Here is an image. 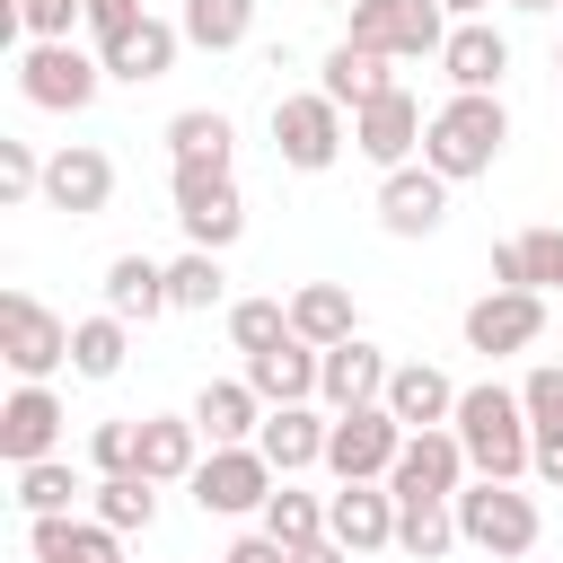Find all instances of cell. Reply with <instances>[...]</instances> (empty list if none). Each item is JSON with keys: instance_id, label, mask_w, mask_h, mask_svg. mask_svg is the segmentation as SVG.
<instances>
[{"instance_id": "9", "label": "cell", "mask_w": 563, "mask_h": 563, "mask_svg": "<svg viewBox=\"0 0 563 563\" xmlns=\"http://www.w3.org/2000/svg\"><path fill=\"white\" fill-rule=\"evenodd\" d=\"M449 26H457V18H449L440 0H361V9H352V44H369V53H387V62L440 53Z\"/></svg>"}, {"instance_id": "5", "label": "cell", "mask_w": 563, "mask_h": 563, "mask_svg": "<svg viewBox=\"0 0 563 563\" xmlns=\"http://www.w3.org/2000/svg\"><path fill=\"white\" fill-rule=\"evenodd\" d=\"M167 202H176L185 246L229 255V246L246 238V202H238V176H229V167H176V176H167Z\"/></svg>"}, {"instance_id": "14", "label": "cell", "mask_w": 563, "mask_h": 563, "mask_svg": "<svg viewBox=\"0 0 563 563\" xmlns=\"http://www.w3.org/2000/svg\"><path fill=\"white\" fill-rule=\"evenodd\" d=\"M545 334V290H484L466 308V352L501 361V352H528Z\"/></svg>"}, {"instance_id": "41", "label": "cell", "mask_w": 563, "mask_h": 563, "mask_svg": "<svg viewBox=\"0 0 563 563\" xmlns=\"http://www.w3.org/2000/svg\"><path fill=\"white\" fill-rule=\"evenodd\" d=\"M519 264H528V290H563V229H528L519 238Z\"/></svg>"}, {"instance_id": "49", "label": "cell", "mask_w": 563, "mask_h": 563, "mask_svg": "<svg viewBox=\"0 0 563 563\" xmlns=\"http://www.w3.org/2000/svg\"><path fill=\"white\" fill-rule=\"evenodd\" d=\"M440 9H449V18H484L493 0H440Z\"/></svg>"}, {"instance_id": "1", "label": "cell", "mask_w": 563, "mask_h": 563, "mask_svg": "<svg viewBox=\"0 0 563 563\" xmlns=\"http://www.w3.org/2000/svg\"><path fill=\"white\" fill-rule=\"evenodd\" d=\"M457 440H466V466L475 475H501V484H519L528 466H537V422H528V405H519V387H501V378H475V387H457Z\"/></svg>"}, {"instance_id": "43", "label": "cell", "mask_w": 563, "mask_h": 563, "mask_svg": "<svg viewBox=\"0 0 563 563\" xmlns=\"http://www.w3.org/2000/svg\"><path fill=\"white\" fill-rule=\"evenodd\" d=\"M79 18H88L79 0H18V26H26L35 44H62V35L79 26Z\"/></svg>"}, {"instance_id": "15", "label": "cell", "mask_w": 563, "mask_h": 563, "mask_svg": "<svg viewBox=\"0 0 563 563\" xmlns=\"http://www.w3.org/2000/svg\"><path fill=\"white\" fill-rule=\"evenodd\" d=\"M449 220V176L440 167H387L378 176V229L387 238H431Z\"/></svg>"}, {"instance_id": "10", "label": "cell", "mask_w": 563, "mask_h": 563, "mask_svg": "<svg viewBox=\"0 0 563 563\" xmlns=\"http://www.w3.org/2000/svg\"><path fill=\"white\" fill-rule=\"evenodd\" d=\"M0 361L18 378H53L70 361V317H53L35 290H0Z\"/></svg>"}, {"instance_id": "37", "label": "cell", "mask_w": 563, "mask_h": 563, "mask_svg": "<svg viewBox=\"0 0 563 563\" xmlns=\"http://www.w3.org/2000/svg\"><path fill=\"white\" fill-rule=\"evenodd\" d=\"M167 299H176V308H220V299H229L220 255H211V246H185V255L167 264Z\"/></svg>"}, {"instance_id": "3", "label": "cell", "mask_w": 563, "mask_h": 563, "mask_svg": "<svg viewBox=\"0 0 563 563\" xmlns=\"http://www.w3.org/2000/svg\"><path fill=\"white\" fill-rule=\"evenodd\" d=\"M457 545H484L493 563H519L528 545H537V501L519 493V484H501V475H475V484H457Z\"/></svg>"}, {"instance_id": "36", "label": "cell", "mask_w": 563, "mask_h": 563, "mask_svg": "<svg viewBox=\"0 0 563 563\" xmlns=\"http://www.w3.org/2000/svg\"><path fill=\"white\" fill-rule=\"evenodd\" d=\"M88 484L70 475V457H35V466H18V510L26 519H53V510H70Z\"/></svg>"}, {"instance_id": "13", "label": "cell", "mask_w": 563, "mask_h": 563, "mask_svg": "<svg viewBox=\"0 0 563 563\" xmlns=\"http://www.w3.org/2000/svg\"><path fill=\"white\" fill-rule=\"evenodd\" d=\"M44 202L70 211V220H97V211L114 202V158H106L97 141H62V150L44 158Z\"/></svg>"}, {"instance_id": "38", "label": "cell", "mask_w": 563, "mask_h": 563, "mask_svg": "<svg viewBox=\"0 0 563 563\" xmlns=\"http://www.w3.org/2000/svg\"><path fill=\"white\" fill-rule=\"evenodd\" d=\"M282 334H290V299H238L229 308V343L238 352H273Z\"/></svg>"}, {"instance_id": "45", "label": "cell", "mask_w": 563, "mask_h": 563, "mask_svg": "<svg viewBox=\"0 0 563 563\" xmlns=\"http://www.w3.org/2000/svg\"><path fill=\"white\" fill-rule=\"evenodd\" d=\"M220 563H290V545H273V537H238V545H220Z\"/></svg>"}, {"instance_id": "47", "label": "cell", "mask_w": 563, "mask_h": 563, "mask_svg": "<svg viewBox=\"0 0 563 563\" xmlns=\"http://www.w3.org/2000/svg\"><path fill=\"white\" fill-rule=\"evenodd\" d=\"M290 563H352V545H334V537H317V545H290Z\"/></svg>"}, {"instance_id": "44", "label": "cell", "mask_w": 563, "mask_h": 563, "mask_svg": "<svg viewBox=\"0 0 563 563\" xmlns=\"http://www.w3.org/2000/svg\"><path fill=\"white\" fill-rule=\"evenodd\" d=\"M79 9H88V35H97V44H114L123 26H141V18H150L141 0H79Z\"/></svg>"}, {"instance_id": "18", "label": "cell", "mask_w": 563, "mask_h": 563, "mask_svg": "<svg viewBox=\"0 0 563 563\" xmlns=\"http://www.w3.org/2000/svg\"><path fill=\"white\" fill-rule=\"evenodd\" d=\"M325 537L352 545V554H387V545H396V493H387V484H343V493H325Z\"/></svg>"}, {"instance_id": "30", "label": "cell", "mask_w": 563, "mask_h": 563, "mask_svg": "<svg viewBox=\"0 0 563 563\" xmlns=\"http://www.w3.org/2000/svg\"><path fill=\"white\" fill-rule=\"evenodd\" d=\"M229 141H238V132H229L220 106H185V114L167 123V158H176V167H229Z\"/></svg>"}, {"instance_id": "17", "label": "cell", "mask_w": 563, "mask_h": 563, "mask_svg": "<svg viewBox=\"0 0 563 563\" xmlns=\"http://www.w3.org/2000/svg\"><path fill=\"white\" fill-rule=\"evenodd\" d=\"M62 396L44 387V378H18V396L0 405V457L9 466H35V457H53V440H62Z\"/></svg>"}, {"instance_id": "8", "label": "cell", "mask_w": 563, "mask_h": 563, "mask_svg": "<svg viewBox=\"0 0 563 563\" xmlns=\"http://www.w3.org/2000/svg\"><path fill=\"white\" fill-rule=\"evenodd\" d=\"M273 457L255 449V440H229V449H211L202 466H194V510L202 519H246V510H264L273 501Z\"/></svg>"}, {"instance_id": "16", "label": "cell", "mask_w": 563, "mask_h": 563, "mask_svg": "<svg viewBox=\"0 0 563 563\" xmlns=\"http://www.w3.org/2000/svg\"><path fill=\"white\" fill-rule=\"evenodd\" d=\"M387 378H396V361H387L369 334H352V343H325V369H317V405H325V413L378 405V396H387Z\"/></svg>"}, {"instance_id": "50", "label": "cell", "mask_w": 563, "mask_h": 563, "mask_svg": "<svg viewBox=\"0 0 563 563\" xmlns=\"http://www.w3.org/2000/svg\"><path fill=\"white\" fill-rule=\"evenodd\" d=\"M325 9H361V0H325Z\"/></svg>"}, {"instance_id": "11", "label": "cell", "mask_w": 563, "mask_h": 563, "mask_svg": "<svg viewBox=\"0 0 563 563\" xmlns=\"http://www.w3.org/2000/svg\"><path fill=\"white\" fill-rule=\"evenodd\" d=\"M475 466H466V440H457V422H431V431H413L405 440V457L387 466V493L396 501H457V484H466Z\"/></svg>"}, {"instance_id": "33", "label": "cell", "mask_w": 563, "mask_h": 563, "mask_svg": "<svg viewBox=\"0 0 563 563\" xmlns=\"http://www.w3.org/2000/svg\"><path fill=\"white\" fill-rule=\"evenodd\" d=\"M185 44H202V53H238L246 35H255V0H185Z\"/></svg>"}, {"instance_id": "27", "label": "cell", "mask_w": 563, "mask_h": 563, "mask_svg": "<svg viewBox=\"0 0 563 563\" xmlns=\"http://www.w3.org/2000/svg\"><path fill=\"white\" fill-rule=\"evenodd\" d=\"M290 334L317 343V352H325V343H352V334H361L352 290H343V282H299V290H290Z\"/></svg>"}, {"instance_id": "34", "label": "cell", "mask_w": 563, "mask_h": 563, "mask_svg": "<svg viewBox=\"0 0 563 563\" xmlns=\"http://www.w3.org/2000/svg\"><path fill=\"white\" fill-rule=\"evenodd\" d=\"M255 519H264V537H273V545H317V537H325V501H317V493H299L290 475L273 484V501H264Z\"/></svg>"}, {"instance_id": "42", "label": "cell", "mask_w": 563, "mask_h": 563, "mask_svg": "<svg viewBox=\"0 0 563 563\" xmlns=\"http://www.w3.org/2000/svg\"><path fill=\"white\" fill-rule=\"evenodd\" d=\"M26 194H44V158L35 141H0V202H26Z\"/></svg>"}, {"instance_id": "26", "label": "cell", "mask_w": 563, "mask_h": 563, "mask_svg": "<svg viewBox=\"0 0 563 563\" xmlns=\"http://www.w3.org/2000/svg\"><path fill=\"white\" fill-rule=\"evenodd\" d=\"M264 396L246 387V378H202V396H194V422H202V440L211 449H229V440H255L264 431Z\"/></svg>"}, {"instance_id": "40", "label": "cell", "mask_w": 563, "mask_h": 563, "mask_svg": "<svg viewBox=\"0 0 563 563\" xmlns=\"http://www.w3.org/2000/svg\"><path fill=\"white\" fill-rule=\"evenodd\" d=\"M519 405H528L537 440H545V431H563V361H537V369L519 378Z\"/></svg>"}, {"instance_id": "19", "label": "cell", "mask_w": 563, "mask_h": 563, "mask_svg": "<svg viewBox=\"0 0 563 563\" xmlns=\"http://www.w3.org/2000/svg\"><path fill=\"white\" fill-rule=\"evenodd\" d=\"M26 554L35 563H123V528H106L97 510H53V519H26Z\"/></svg>"}, {"instance_id": "4", "label": "cell", "mask_w": 563, "mask_h": 563, "mask_svg": "<svg viewBox=\"0 0 563 563\" xmlns=\"http://www.w3.org/2000/svg\"><path fill=\"white\" fill-rule=\"evenodd\" d=\"M106 88V53H79L70 35L62 44H26L18 53V97L44 106V114H88Z\"/></svg>"}, {"instance_id": "23", "label": "cell", "mask_w": 563, "mask_h": 563, "mask_svg": "<svg viewBox=\"0 0 563 563\" xmlns=\"http://www.w3.org/2000/svg\"><path fill=\"white\" fill-rule=\"evenodd\" d=\"M325 431H334V413H317V405H273L264 431H255V449L273 457V475H299V466H325Z\"/></svg>"}, {"instance_id": "39", "label": "cell", "mask_w": 563, "mask_h": 563, "mask_svg": "<svg viewBox=\"0 0 563 563\" xmlns=\"http://www.w3.org/2000/svg\"><path fill=\"white\" fill-rule=\"evenodd\" d=\"M88 466H97V475H132V466H141V422H132V413H123V422H97V431H88Z\"/></svg>"}, {"instance_id": "7", "label": "cell", "mask_w": 563, "mask_h": 563, "mask_svg": "<svg viewBox=\"0 0 563 563\" xmlns=\"http://www.w3.org/2000/svg\"><path fill=\"white\" fill-rule=\"evenodd\" d=\"M405 422L387 413V405H352V413H334V431H325V475L334 484H387V466L405 457Z\"/></svg>"}, {"instance_id": "25", "label": "cell", "mask_w": 563, "mask_h": 563, "mask_svg": "<svg viewBox=\"0 0 563 563\" xmlns=\"http://www.w3.org/2000/svg\"><path fill=\"white\" fill-rule=\"evenodd\" d=\"M378 405H387L405 431H431V422L457 413V387H449V369H431V361H396V378H387Z\"/></svg>"}, {"instance_id": "28", "label": "cell", "mask_w": 563, "mask_h": 563, "mask_svg": "<svg viewBox=\"0 0 563 563\" xmlns=\"http://www.w3.org/2000/svg\"><path fill=\"white\" fill-rule=\"evenodd\" d=\"M317 88H325V97L352 114V106L387 97V88H396V70H387V53H369V44H352V35H343V44L325 53V79H317Z\"/></svg>"}, {"instance_id": "21", "label": "cell", "mask_w": 563, "mask_h": 563, "mask_svg": "<svg viewBox=\"0 0 563 563\" xmlns=\"http://www.w3.org/2000/svg\"><path fill=\"white\" fill-rule=\"evenodd\" d=\"M317 369H325V352L299 334H282L273 352H246V387L264 405H317Z\"/></svg>"}, {"instance_id": "48", "label": "cell", "mask_w": 563, "mask_h": 563, "mask_svg": "<svg viewBox=\"0 0 563 563\" xmlns=\"http://www.w3.org/2000/svg\"><path fill=\"white\" fill-rule=\"evenodd\" d=\"M510 9H519V18H554L563 0H510Z\"/></svg>"}, {"instance_id": "20", "label": "cell", "mask_w": 563, "mask_h": 563, "mask_svg": "<svg viewBox=\"0 0 563 563\" xmlns=\"http://www.w3.org/2000/svg\"><path fill=\"white\" fill-rule=\"evenodd\" d=\"M440 70H449V88H501L510 79V35L493 18H457L449 44H440Z\"/></svg>"}, {"instance_id": "12", "label": "cell", "mask_w": 563, "mask_h": 563, "mask_svg": "<svg viewBox=\"0 0 563 563\" xmlns=\"http://www.w3.org/2000/svg\"><path fill=\"white\" fill-rule=\"evenodd\" d=\"M422 132H431V114H422V97L396 79L387 97H369V106H352V150L369 158V167H413V150H422Z\"/></svg>"}, {"instance_id": "22", "label": "cell", "mask_w": 563, "mask_h": 563, "mask_svg": "<svg viewBox=\"0 0 563 563\" xmlns=\"http://www.w3.org/2000/svg\"><path fill=\"white\" fill-rule=\"evenodd\" d=\"M176 44H185V26H176V18H141V26H123V35H114V44H97V53H106V79L150 88V79H167V70H176Z\"/></svg>"}, {"instance_id": "6", "label": "cell", "mask_w": 563, "mask_h": 563, "mask_svg": "<svg viewBox=\"0 0 563 563\" xmlns=\"http://www.w3.org/2000/svg\"><path fill=\"white\" fill-rule=\"evenodd\" d=\"M273 158L299 167V176H325V167L343 158V106H334L325 88H290V97H273Z\"/></svg>"}, {"instance_id": "24", "label": "cell", "mask_w": 563, "mask_h": 563, "mask_svg": "<svg viewBox=\"0 0 563 563\" xmlns=\"http://www.w3.org/2000/svg\"><path fill=\"white\" fill-rule=\"evenodd\" d=\"M194 466H202V422H194V413H141V466H132V475H150V484H194Z\"/></svg>"}, {"instance_id": "46", "label": "cell", "mask_w": 563, "mask_h": 563, "mask_svg": "<svg viewBox=\"0 0 563 563\" xmlns=\"http://www.w3.org/2000/svg\"><path fill=\"white\" fill-rule=\"evenodd\" d=\"M528 475H537V484H563V431L537 440V466H528Z\"/></svg>"}, {"instance_id": "2", "label": "cell", "mask_w": 563, "mask_h": 563, "mask_svg": "<svg viewBox=\"0 0 563 563\" xmlns=\"http://www.w3.org/2000/svg\"><path fill=\"white\" fill-rule=\"evenodd\" d=\"M501 150H510V106H501V88H457V97L431 114V132H422V167H440L449 185L493 176Z\"/></svg>"}, {"instance_id": "32", "label": "cell", "mask_w": 563, "mask_h": 563, "mask_svg": "<svg viewBox=\"0 0 563 563\" xmlns=\"http://www.w3.org/2000/svg\"><path fill=\"white\" fill-rule=\"evenodd\" d=\"M88 510H97L106 528L141 537V528H158V484H150V475H97V484H88Z\"/></svg>"}, {"instance_id": "29", "label": "cell", "mask_w": 563, "mask_h": 563, "mask_svg": "<svg viewBox=\"0 0 563 563\" xmlns=\"http://www.w3.org/2000/svg\"><path fill=\"white\" fill-rule=\"evenodd\" d=\"M106 308L132 317V325L167 317V308H176V299H167V264H150V255H114V264H106Z\"/></svg>"}, {"instance_id": "51", "label": "cell", "mask_w": 563, "mask_h": 563, "mask_svg": "<svg viewBox=\"0 0 563 563\" xmlns=\"http://www.w3.org/2000/svg\"><path fill=\"white\" fill-rule=\"evenodd\" d=\"M554 70H563V44H554Z\"/></svg>"}, {"instance_id": "35", "label": "cell", "mask_w": 563, "mask_h": 563, "mask_svg": "<svg viewBox=\"0 0 563 563\" xmlns=\"http://www.w3.org/2000/svg\"><path fill=\"white\" fill-rule=\"evenodd\" d=\"M396 545H405L413 563H440V554L457 545V510H449V501H396Z\"/></svg>"}, {"instance_id": "31", "label": "cell", "mask_w": 563, "mask_h": 563, "mask_svg": "<svg viewBox=\"0 0 563 563\" xmlns=\"http://www.w3.org/2000/svg\"><path fill=\"white\" fill-rule=\"evenodd\" d=\"M123 352H132V317L97 308V317H79V325H70V369H79V378H114V369H123Z\"/></svg>"}]
</instances>
